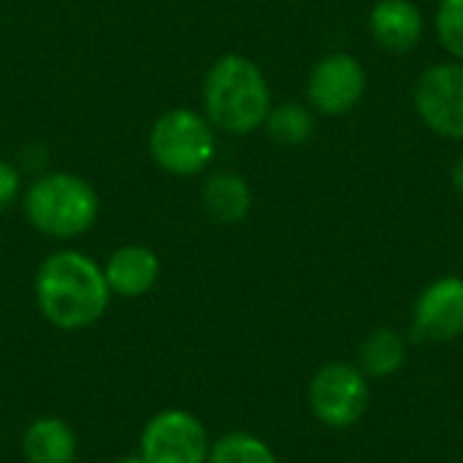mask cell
I'll use <instances>...</instances> for the list:
<instances>
[{"instance_id":"cell-1","label":"cell","mask_w":463,"mask_h":463,"mask_svg":"<svg viewBox=\"0 0 463 463\" xmlns=\"http://www.w3.org/2000/svg\"><path fill=\"white\" fill-rule=\"evenodd\" d=\"M109 298L103 269L76 250L49 255L35 274V304L54 328H90L106 315Z\"/></svg>"},{"instance_id":"cell-2","label":"cell","mask_w":463,"mask_h":463,"mask_svg":"<svg viewBox=\"0 0 463 463\" xmlns=\"http://www.w3.org/2000/svg\"><path fill=\"white\" fill-rule=\"evenodd\" d=\"M203 103L212 125L233 136H247L266 122L271 95L266 76L250 57L225 54L206 73Z\"/></svg>"},{"instance_id":"cell-3","label":"cell","mask_w":463,"mask_h":463,"mask_svg":"<svg viewBox=\"0 0 463 463\" xmlns=\"http://www.w3.org/2000/svg\"><path fill=\"white\" fill-rule=\"evenodd\" d=\"M24 214L35 231L54 239H73L98 220V195L81 176L49 174L27 190Z\"/></svg>"},{"instance_id":"cell-4","label":"cell","mask_w":463,"mask_h":463,"mask_svg":"<svg viewBox=\"0 0 463 463\" xmlns=\"http://www.w3.org/2000/svg\"><path fill=\"white\" fill-rule=\"evenodd\" d=\"M149 152L163 171L174 176H193L214 157L212 125L190 109H171L152 125Z\"/></svg>"},{"instance_id":"cell-5","label":"cell","mask_w":463,"mask_h":463,"mask_svg":"<svg viewBox=\"0 0 463 463\" xmlns=\"http://www.w3.org/2000/svg\"><path fill=\"white\" fill-rule=\"evenodd\" d=\"M312 415L328 429H353L369 410V377L345 361L326 364L315 372L307 391Z\"/></svg>"},{"instance_id":"cell-6","label":"cell","mask_w":463,"mask_h":463,"mask_svg":"<svg viewBox=\"0 0 463 463\" xmlns=\"http://www.w3.org/2000/svg\"><path fill=\"white\" fill-rule=\"evenodd\" d=\"M209 450L206 426L187 410L152 415L138 439V456L146 463H206Z\"/></svg>"},{"instance_id":"cell-7","label":"cell","mask_w":463,"mask_h":463,"mask_svg":"<svg viewBox=\"0 0 463 463\" xmlns=\"http://www.w3.org/2000/svg\"><path fill=\"white\" fill-rule=\"evenodd\" d=\"M415 109L423 122L448 138H463V65H431L415 84Z\"/></svg>"},{"instance_id":"cell-8","label":"cell","mask_w":463,"mask_h":463,"mask_svg":"<svg viewBox=\"0 0 463 463\" xmlns=\"http://www.w3.org/2000/svg\"><path fill=\"white\" fill-rule=\"evenodd\" d=\"M463 334V279L439 277L415 301L412 339L415 342H453Z\"/></svg>"},{"instance_id":"cell-9","label":"cell","mask_w":463,"mask_h":463,"mask_svg":"<svg viewBox=\"0 0 463 463\" xmlns=\"http://www.w3.org/2000/svg\"><path fill=\"white\" fill-rule=\"evenodd\" d=\"M366 90L364 65L345 52L323 57L309 76V100L328 117H342L358 106Z\"/></svg>"},{"instance_id":"cell-10","label":"cell","mask_w":463,"mask_h":463,"mask_svg":"<svg viewBox=\"0 0 463 463\" xmlns=\"http://www.w3.org/2000/svg\"><path fill=\"white\" fill-rule=\"evenodd\" d=\"M103 277L111 293L122 298H141L157 285L160 260L144 244H125L114 250V255L103 266Z\"/></svg>"},{"instance_id":"cell-11","label":"cell","mask_w":463,"mask_h":463,"mask_svg":"<svg viewBox=\"0 0 463 463\" xmlns=\"http://www.w3.org/2000/svg\"><path fill=\"white\" fill-rule=\"evenodd\" d=\"M369 27L383 49L410 52L423 35V16L412 0H380L372 8Z\"/></svg>"},{"instance_id":"cell-12","label":"cell","mask_w":463,"mask_h":463,"mask_svg":"<svg viewBox=\"0 0 463 463\" xmlns=\"http://www.w3.org/2000/svg\"><path fill=\"white\" fill-rule=\"evenodd\" d=\"M76 450L73 429L54 415L35 418L22 434V456L27 463H73Z\"/></svg>"},{"instance_id":"cell-13","label":"cell","mask_w":463,"mask_h":463,"mask_svg":"<svg viewBox=\"0 0 463 463\" xmlns=\"http://www.w3.org/2000/svg\"><path fill=\"white\" fill-rule=\"evenodd\" d=\"M201 201H203L206 214H209L214 222L236 225V222H241V220L250 214L252 193H250V184H247L239 174L220 171V174H212V176L203 182Z\"/></svg>"},{"instance_id":"cell-14","label":"cell","mask_w":463,"mask_h":463,"mask_svg":"<svg viewBox=\"0 0 463 463\" xmlns=\"http://www.w3.org/2000/svg\"><path fill=\"white\" fill-rule=\"evenodd\" d=\"M407 361V342L393 328H377L372 331L358 353V369L369 380H388L393 377Z\"/></svg>"},{"instance_id":"cell-15","label":"cell","mask_w":463,"mask_h":463,"mask_svg":"<svg viewBox=\"0 0 463 463\" xmlns=\"http://www.w3.org/2000/svg\"><path fill=\"white\" fill-rule=\"evenodd\" d=\"M206 463H279V458L260 437L247 431H231L212 445Z\"/></svg>"},{"instance_id":"cell-16","label":"cell","mask_w":463,"mask_h":463,"mask_svg":"<svg viewBox=\"0 0 463 463\" xmlns=\"http://www.w3.org/2000/svg\"><path fill=\"white\" fill-rule=\"evenodd\" d=\"M266 128H269V136L274 141H279L285 146H298V144L312 138L315 117L301 103H279V106L269 109Z\"/></svg>"},{"instance_id":"cell-17","label":"cell","mask_w":463,"mask_h":463,"mask_svg":"<svg viewBox=\"0 0 463 463\" xmlns=\"http://www.w3.org/2000/svg\"><path fill=\"white\" fill-rule=\"evenodd\" d=\"M437 35L439 43L463 60V0H442L437 11Z\"/></svg>"},{"instance_id":"cell-18","label":"cell","mask_w":463,"mask_h":463,"mask_svg":"<svg viewBox=\"0 0 463 463\" xmlns=\"http://www.w3.org/2000/svg\"><path fill=\"white\" fill-rule=\"evenodd\" d=\"M19 184H22V179H19L16 165H11V163L0 160V212H3V209H8V206L16 201V195H19Z\"/></svg>"},{"instance_id":"cell-19","label":"cell","mask_w":463,"mask_h":463,"mask_svg":"<svg viewBox=\"0 0 463 463\" xmlns=\"http://www.w3.org/2000/svg\"><path fill=\"white\" fill-rule=\"evenodd\" d=\"M453 184H456V190L463 195V155L458 157L456 168H453Z\"/></svg>"},{"instance_id":"cell-20","label":"cell","mask_w":463,"mask_h":463,"mask_svg":"<svg viewBox=\"0 0 463 463\" xmlns=\"http://www.w3.org/2000/svg\"><path fill=\"white\" fill-rule=\"evenodd\" d=\"M114 463H146L141 456H122V458H117Z\"/></svg>"}]
</instances>
